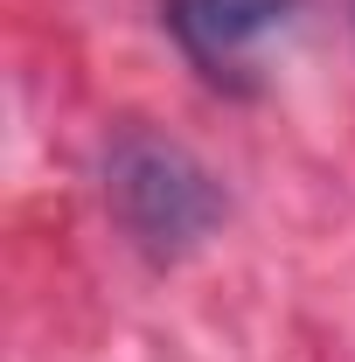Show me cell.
<instances>
[{
	"instance_id": "6da1fadb",
	"label": "cell",
	"mask_w": 355,
	"mask_h": 362,
	"mask_svg": "<svg viewBox=\"0 0 355 362\" xmlns=\"http://www.w3.org/2000/svg\"><path fill=\"white\" fill-rule=\"evenodd\" d=\"M105 209L119 237L153 265H181L223 223V181L153 126H119L105 146Z\"/></svg>"
},
{
	"instance_id": "7a4b0ae2",
	"label": "cell",
	"mask_w": 355,
	"mask_h": 362,
	"mask_svg": "<svg viewBox=\"0 0 355 362\" xmlns=\"http://www.w3.org/2000/svg\"><path fill=\"white\" fill-rule=\"evenodd\" d=\"M300 7H307V0H168L161 14H168V35L181 42V56H188L209 84L244 90L251 84V56H258L279 28H293Z\"/></svg>"
}]
</instances>
